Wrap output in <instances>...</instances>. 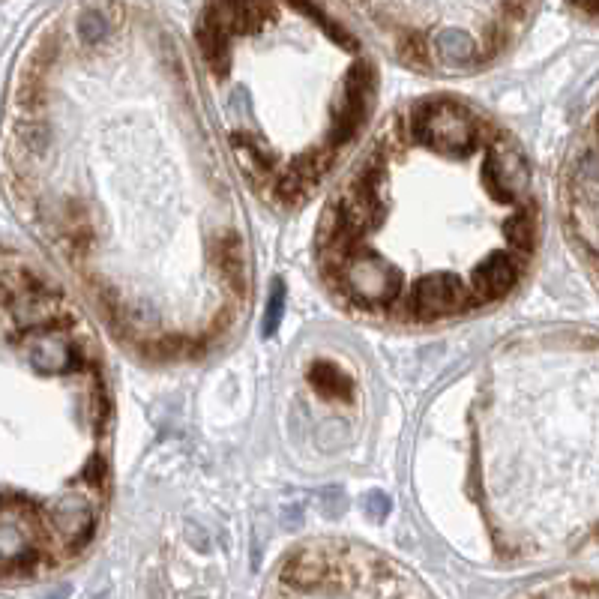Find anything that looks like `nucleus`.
<instances>
[{"label":"nucleus","instance_id":"obj_1","mask_svg":"<svg viewBox=\"0 0 599 599\" xmlns=\"http://www.w3.org/2000/svg\"><path fill=\"white\" fill-rule=\"evenodd\" d=\"M6 201L138 363L225 351L255 300L231 162L168 21L66 0L27 36L0 111Z\"/></svg>","mask_w":599,"mask_h":599},{"label":"nucleus","instance_id":"obj_2","mask_svg":"<svg viewBox=\"0 0 599 599\" xmlns=\"http://www.w3.org/2000/svg\"><path fill=\"white\" fill-rule=\"evenodd\" d=\"M336 177L312 258L324 294L357 321L459 324L504 306L534 273V165L498 117L462 96L402 102Z\"/></svg>","mask_w":599,"mask_h":599},{"label":"nucleus","instance_id":"obj_3","mask_svg":"<svg viewBox=\"0 0 599 599\" xmlns=\"http://www.w3.org/2000/svg\"><path fill=\"white\" fill-rule=\"evenodd\" d=\"M599 354L588 327L504 339L444 387L417 441L414 486L465 558L537 567L594 543Z\"/></svg>","mask_w":599,"mask_h":599},{"label":"nucleus","instance_id":"obj_4","mask_svg":"<svg viewBox=\"0 0 599 599\" xmlns=\"http://www.w3.org/2000/svg\"><path fill=\"white\" fill-rule=\"evenodd\" d=\"M114 429L96 318L57 273L0 246V588L57 579L90 555Z\"/></svg>","mask_w":599,"mask_h":599},{"label":"nucleus","instance_id":"obj_5","mask_svg":"<svg viewBox=\"0 0 599 599\" xmlns=\"http://www.w3.org/2000/svg\"><path fill=\"white\" fill-rule=\"evenodd\" d=\"M195 57L231 168L276 216L306 210L372 126L381 69L333 0H204Z\"/></svg>","mask_w":599,"mask_h":599},{"label":"nucleus","instance_id":"obj_6","mask_svg":"<svg viewBox=\"0 0 599 599\" xmlns=\"http://www.w3.org/2000/svg\"><path fill=\"white\" fill-rule=\"evenodd\" d=\"M405 66L468 78L492 69L525 36L540 0H345Z\"/></svg>","mask_w":599,"mask_h":599},{"label":"nucleus","instance_id":"obj_7","mask_svg":"<svg viewBox=\"0 0 599 599\" xmlns=\"http://www.w3.org/2000/svg\"><path fill=\"white\" fill-rule=\"evenodd\" d=\"M276 594L291 597H408L426 594L393 558L351 540H306L282 558Z\"/></svg>","mask_w":599,"mask_h":599},{"label":"nucleus","instance_id":"obj_8","mask_svg":"<svg viewBox=\"0 0 599 599\" xmlns=\"http://www.w3.org/2000/svg\"><path fill=\"white\" fill-rule=\"evenodd\" d=\"M597 108H591L588 120L579 126V135L564 159L561 174V216L567 240L573 243L582 267L597 276V228H599V153H597Z\"/></svg>","mask_w":599,"mask_h":599},{"label":"nucleus","instance_id":"obj_9","mask_svg":"<svg viewBox=\"0 0 599 599\" xmlns=\"http://www.w3.org/2000/svg\"><path fill=\"white\" fill-rule=\"evenodd\" d=\"M309 381L315 384V393L321 399H333V402H345V399H354V381L348 372H342L339 366L333 363H318L309 375Z\"/></svg>","mask_w":599,"mask_h":599},{"label":"nucleus","instance_id":"obj_10","mask_svg":"<svg viewBox=\"0 0 599 599\" xmlns=\"http://www.w3.org/2000/svg\"><path fill=\"white\" fill-rule=\"evenodd\" d=\"M588 24H594L597 21V0H567Z\"/></svg>","mask_w":599,"mask_h":599}]
</instances>
